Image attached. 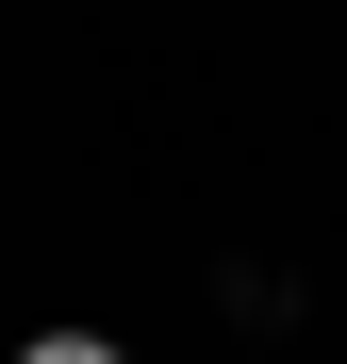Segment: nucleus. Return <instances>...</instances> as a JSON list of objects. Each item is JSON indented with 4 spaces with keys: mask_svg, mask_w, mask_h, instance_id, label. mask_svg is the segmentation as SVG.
Returning a JSON list of instances; mask_svg holds the SVG:
<instances>
[{
    "mask_svg": "<svg viewBox=\"0 0 347 364\" xmlns=\"http://www.w3.org/2000/svg\"><path fill=\"white\" fill-rule=\"evenodd\" d=\"M17 364H133V348H116V331H33Z\"/></svg>",
    "mask_w": 347,
    "mask_h": 364,
    "instance_id": "nucleus-1",
    "label": "nucleus"
}]
</instances>
